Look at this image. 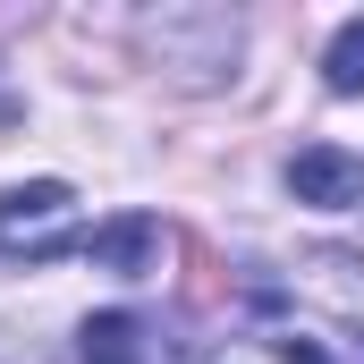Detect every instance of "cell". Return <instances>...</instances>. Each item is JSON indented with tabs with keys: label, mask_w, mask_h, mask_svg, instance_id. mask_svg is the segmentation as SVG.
I'll return each mask as SVG.
<instances>
[{
	"label": "cell",
	"mask_w": 364,
	"mask_h": 364,
	"mask_svg": "<svg viewBox=\"0 0 364 364\" xmlns=\"http://www.w3.org/2000/svg\"><path fill=\"white\" fill-rule=\"evenodd\" d=\"M77 246H85V229H77V203H68L60 178L0 195V255L9 263H51V255H77Z\"/></svg>",
	"instance_id": "obj_1"
},
{
	"label": "cell",
	"mask_w": 364,
	"mask_h": 364,
	"mask_svg": "<svg viewBox=\"0 0 364 364\" xmlns=\"http://www.w3.org/2000/svg\"><path fill=\"white\" fill-rule=\"evenodd\" d=\"M288 195L339 212V203H356V195H364V161H356V153H339V144H305V153L288 161Z\"/></svg>",
	"instance_id": "obj_2"
},
{
	"label": "cell",
	"mask_w": 364,
	"mask_h": 364,
	"mask_svg": "<svg viewBox=\"0 0 364 364\" xmlns=\"http://www.w3.org/2000/svg\"><path fill=\"white\" fill-rule=\"evenodd\" d=\"M85 255L102 263V272H153V255H161V220H144V212H119V220H102V229H85Z\"/></svg>",
	"instance_id": "obj_3"
},
{
	"label": "cell",
	"mask_w": 364,
	"mask_h": 364,
	"mask_svg": "<svg viewBox=\"0 0 364 364\" xmlns=\"http://www.w3.org/2000/svg\"><path fill=\"white\" fill-rule=\"evenodd\" d=\"M322 77H331V93H364V17L331 34V60H322Z\"/></svg>",
	"instance_id": "obj_4"
},
{
	"label": "cell",
	"mask_w": 364,
	"mask_h": 364,
	"mask_svg": "<svg viewBox=\"0 0 364 364\" xmlns=\"http://www.w3.org/2000/svg\"><path fill=\"white\" fill-rule=\"evenodd\" d=\"M127 348H136V322H127V314H93V322H85V356L119 364Z\"/></svg>",
	"instance_id": "obj_5"
}]
</instances>
